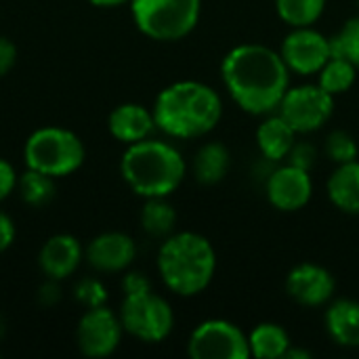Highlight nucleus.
<instances>
[{
    "label": "nucleus",
    "instance_id": "obj_9",
    "mask_svg": "<svg viewBox=\"0 0 359 359\" xmlns=\"http://www.w3.org/2000/svg\"><path fill=\"white\" fill-rule=\"evenodd\" d=\"M187 353L194 359H248V334L233 322L206 320L191 332Z\"/></svg>",
    "mask_w": 359,
    "mask_h": 359
},
{
    "label": "nucleus",
    "instance_id": "obj_28",
    "mask_svg": "<svg viewBox=\"0 0 359 359\" xmlns=\"http://www.w3.org/2000/svg\"><path fill=\"white\" fill-rule=\"evenodd\" d=\"M74 299L84 309L101 307L107 305V288L99 278H82L74 288Z\"/></svg>",
    "mask_w": 359,
    "mask_h": 359
},
{
    "label": "nucleus",
    "instance_id": "obj_15",
    "mask_svg": "<svg viewBox=\"0 0 359 359\" xmlns=\"http://www.w3.org/2000/svg\"><path fill=\"white\" fill-rule=\"evenodd\" d=\"M84 248L72 233H57L48 238L38 252V267L48 280L63 282L82 265Z\"/></svg>",
    "mask_w": 359,
    "mask_h": 359
},
{
    "label": "nucleus",
    "instance_id": "obj_3",
    "mask_svg": "<svg viewBox=\"0 0 359 359\" xmlns=\"http://www.w3.org/2000/svg\"><path fill=\"white\" fill-rule=\"evenodd\" d=\"M156 267L170 292L185 299L198 297L215 278L217 252L206 236L196 231H177L164 238Z\"/></svg>",
    "mask_w": 359,
    "mask_h": 359
},
{
    "label": "nucleus",
    "instance_id": "obj_27",
    "mask_svg": "<svg viewBox=\"0 0 359 359\" xmlns=\"http://www.w3.org/2000/svg\"><path fill=\"white\" fill-rule=\"evenodd\" d=\"M326 154L334 164H347L358 160L359 145L351 133L337 128L326 137Z\"/></svg>",
    "mask_w": 359,
    "mask_h": 359
},
{
    "label": "nucleus",
    "instance_id": "obj_33",
    "mask_svg": "<svg viewBox=\"0 0 359 359\" xmlns=\"http://www.w3.org/2000/svg\"><path fill=\"white\" fill-rule=\"evenodd\" d=\"M17 238V227L15 221L0 208V252L8 250Z\"/></svg>",
    "mask_w": 359,
    "mask_h": 359
},
{
    "label": "nucleus",
    "instance_id": "obj_25",
    "mask_svg": "<svg viewBox=\"0 0 359 359\" xmlns=\"http://www.w3.org/2000/svg\"><path fill=\"white\" fill-rule=\"evenodd\" d=\"M326 8V0H276L280 19L290 27L313 25Z\"/></svg>",
    "mask_w": 359,
    "mask_h": 359
},
{
    "label": "nucleus",
    "instance_id": "obj_2",
    "mask_svg": "<svg viewBox=\"0 0 359 359\" xmlns=\"http://www.w3.org/2000/svg\"><path fill=\"white\" fill-rule=\"evenodd\" d=\"M156 128L172 139H200L223 118L221 95L198 80H179L162 88L154 101Z\"/></svg>",
    "mask_w": 359,
    "mask_h": 359
},
{
    "label": "nucleus",
    "instance_id": "obj_14",
    "mask_svg": "<svg viewBox=\"0 0 359 359\" xmlns=\"http://www.w3.org/2000/svg\"><path fill=\"white\" fill-rule=\"evenodd\" d=\"M137 257V244L128 233L105 231L95 236L84 248L86 263L99 273L126 271Z\"/></svg>",
    "mask_w": 359,
    "mask_h": 359
},
{
    "label": "nucleus",
    "instance_id": "obj_17",
    "mask_svg": "<svg viewBox=\"0 0 359 359\" xmlns=\"http://www.w3.org/2000/svg\"><path fill=\"white\" fill-rule=\"evenodd\" d=\"M294 141V128L278 111L263 116V122L257 128V145L267 162H284Z\"/></svg>",
    "mask_w": 359,
    "mask_h": 359
},
{
    "label": "nucleus",
    "instance_id": "obj_1",
    "mask_svg": "<svg viewBox=\"0 0 359 359\" xmlns=\"http://www.w3.org/2000/svg\"><path fill=\"white\" fill-rule=\"evenodd\" d=\"M221 78L231 101L250 116L278 111L290 88V69L280 50L255 42L233 46L223 57Z\"/></svg>",
    "mask_w": 359,
    "mask_h": 359
},
{
    "label": "nucleus",
    "instance_id": "obj_10",
    "mask_svg": "<svg viewBox=\"0 0 359 359\" xmlns=\"http://www.w3.org/2000/svg\"><path fill=\"white\" fill-rule=\"evenodd\" d=\"M122 322L107 305L86 309L76 328V343L82 355L93 359L109 358L122 343Z\"/></svg>",
    "mask_w": 359,
    "mask_h": 359
},
{
    "label": "nucleus",
    "instance_id": "obj_35",
    "mask_svg": "<svg viewBox=\"0 0 359 359\" xmlns=\"http://www.w3.org/2000/svg\"><path fill=\"white\" fill-rule=\"evenodd\" d=\"M93 6L99 8H114V6H122V4H130V0H88Z\"/></svg>",
    "mask_w": 359,
    "mask_h": 359
},
{
    "label": "nucleus",
    "instance_id": "obj_12",
    "mask_svg": "<svg viewBox=\"0 0 359 359\" xmlns=\"http://www.w3.org/2000/svg\"><path fill=\"white\" fill-rule=\"evenodd\" d=\"M265 196L269 204L282 212H297L305 208L313 196V181L309 170L288 162L269 170L265 181Z\"/></svg>",
    "mask_w": 359,
    "mask_h": 359
},
{
    "label": "nucleus",
    "instance_id": "obj_20",
    "mask_svg": "<svg viewBox=\"0 0 359 359\" xmlns=\"http://www.w3.org/2000/svg\"><path fill=\"white\" fill-rule=\"evenodd\" d=\"M229 164V149L219 141H208L194 156V177L202 185H217L227 177Z\"/></svg>",
    "mask_w": 359,
    "mask_h": 359
},
{
    "label": "nucleus",
    "instance_id": "obj_5",
    "mask_svg": "<svg viewBox=\"0 0 359 359\" xmlns=\"http://www.w3.org/2000/svg\"><path fill=\"white\" fill-rule=\"evenodd\" d=\"M86 160L82 139L63 126H42L34 130L23 145V162L27 168L40 170L53 179L74 175Z\"/></svg>",
    "mask_w": 359,
    "mask_h": 359
},
{
    "label": "nucleus",
    "instance_id": "obj_31",
    "mask_svg": "<svg viewBox=\"0 0 359 359\" xmlns=\"http://www.w3.org/2000/svg\"><path fill=\"white\" fill-rule=\"evenodd\" d=\"M122 290L124 294H139V292H147L151 290V282L143 271H128L122 278Z\"/></svg>",
    "mask_w": 359,
    "mask_h": 359
},
{
    "label": "nucleus",
    "instance_id": "obj_6",
    "mask_svg": "<svg viewBox=\"0 0 359 359\" xmlns=\"http://www.w3.org/2000/svg\"><path fill=\"white\" fill-rule=\"evenodd\" d=\"M202 13V0H130L137 29L158 42H177L189 36Z\"/></svg>",
    "mask_w": 359,
    "mask_h": 359
},
{
    "label": "nucleus",
    "instance_id": "obj_13",
    "mask_svg": "<svg viewBox=\"0 0 359 359\" xmlns=\"http://www.w3.org/2000/svg\"><path fill=\"white\" fill-rule=\"evenodd\" d=\"M334 292V276L318 263H299L286 276V294L301 307H324Z\"/></svg>",
    "mask_w": 359,
    "mask_h": 359
},
{
    "label": "nucleus",
    "instance_id": "obj_36",
    "mask_svg": "<svg viewBox=\"0 0 359 359\" xmlns=\"http://www.w3.org/2000/svg\"><path fill=\"white\" fill-rule=\"evenodd\" d=\"M311 358V351H307V349H299V347H290L288 349V353H286V359H309Z\"/></svg>",
    "mask_w": 359,
    "mask_h": 359
},
{
    "label": "nucleus",
    "instance_id": "obj_8",
    "mask_svg": "<svg viewBox=\"0 0 359 359\" xmlns=\"http://www.w3.org/2000/svg\"><path fill=\"white\" fill-rule=\"evenodd\" d=\"M334 111V97L318 82L290 86L280 101L278 114L294 128L297 135L320 130Z\"/></svg>",
    "mask_w": 359,
    "mask_h": 359
},
{
    "label": "nucleus",
    "instance_id": "obj_18",
    "mask_svg": "<svg viewBox=\"0 0 359 359\" xmlns=\"http://www.w3.org/2000/svg\"><path fill=\"white\" fill-rule=\"evenodd\" d=\"M328 337L345 347L355 349L359 347V301L353 299H339L332 301L324 316Z\"/></svg>",
    "mask_w": 359,
    "mask_h": 359
},
{
    "label": "nucleus",
    "instance_id": "obj_24",
    "mask_svg": "<svg viewBox=\"0 0 359 359\" xmlns=\"http://www.w3.org/2000/svg\"><path fill=\"white\" fill-rule=\"evenodd\" d=\"M358 67L345 57H330L318 72V84L332 97L351 90L358 80Z\"/></svg>",
    "mask_w": 359,
    "mask_h": 359
},
{
    "label": "nucleus",
    "instance_id": "obj_34",
    "mask_svg": "<svg viewBox=\"0 0 359 359\" xmlns=\"http://www.w3.org/2000/svg\"><path fill=\"white\" fill-rule=\"evenodd\" d=\"M38 299L42 305L46 307H53L59 299H61V292H59V282L57 280H48L40 286V292H38Z\"/></svg>",
    "mask_w": 359,
    "mask_h": 359
},
{
    "label": "nucleus",
    "instance_id": "obj_7",
    "mask_svg": "<svg viewBox=\"0 0 359 359\" xmlns=\"http://www.w3.org/2000/svg\"><path fill=\"white\" fill-rule=\"evenodd\" d=\"M118 316L126 334L149 345L166 341L175 328V313L170 303L154 290L124 294Z\"/></svg>",
    "mask_w": 359,
    "mask_h": 359
},
{
    "label": "nucleus",
    "instance_id": "obj_19",
    "mask_svg": "<svg viewBox=\"0 0 359 359\" xmlns=\"http://www.w3.org/2000/svg\"><path fill=\"white\" fill-rule=\"evenodd\" d=\"M328 198L345 215H359V160L337 164L328 179Z\"/></svg>",
    "mask_w": 359,
    "mask_h": 359
},
{
    "label": "nucleus",
    "instance_id": "obj_16",
    "mask_svg": "<svg viewBox=\"0 0 359 359\" xmlns=\"http://www.w3.org/2000/svg\"><path fill=\"white\" fill-rule=\"evenodd\" d=\"M107 130L116 141L124 145L149 139L151 133L156 130L154 111L141 103H122L111 109L107 118Z\"/></svg>",
    "mask_w": 359,
    "mask_h": 359
},
{
    "label": "nucleus",
    "instance_id": "obj_37",
    "mask_svg": "<svg viewBox=\"0 0 359 359\" xmlns=\"http://www.w3.org/2000/svg\"><path fill=\"white\" fill-rule=\"evenodd\" d=\"M358 6H359V0H358Z\"/></svg>",
    "mask_w": 359,
    "mask_h": 359
},
{
    "label": "nucleus",
    "instance_id": "obj_4",
    "mask_svg": "<svg viewBox=\"0 0 359 359\" xmlns=\"http://www.w3.org/2000/svg\"><path fill=\"white\" fill-rule=\"evenodd\" d=\"M120 172L137 196L145 200L168 198L181 187L187 175V162L175 145L149 137L126 145L120 160Z\"/></svg>",
    "mask_w": 359,
    "mask_h": 359
},
{
    "label": "nucleus",
    "instance_id": "obj_29",
    "mask_svg": "<svg viewBox=\"0 0 359 359\" xmlns=\"http://www.w3.org/2000/svg\"><path fill=\"white\" fill-rule=\"evenodd\" d=\"M286 160L292 166H299L303 170H311L316 166V162H318V151L307 141H294V145H292V149H290Z\"/></svg>",
    "mask_w": 359,
    "mask_h": 359
},
{
    "label": "nucleus",
    "instance_id": "obj_21",
    "mask_svg": "<svg viewBox=\"0 0 359 359\" xmlns=\"http://www.w3.org/2000/svg\"><path fill=\"white\" fill-rule=\"evenodd\" d=\"M248 347H250V358L280 359L286 358L288 349L292 347V341L286 328H282L280 324L263 322L250 330Z\"/></svg>",
    "mask_w": 359,
    "mask_h": 359
},
{
    "label": "nucleus",
    "instance_id": "obj_22",
    "mask_svg": "<svg viewBox=\"0 0 359 359\" xmlns=\"http://www.w3.org/2000/svg\"><path fill=\"white\" fill-rule=\"evenodd\" d=\"M141 227L151 238H168L175 233L177 210L166 198H147L141 208Z\"/></svg>",
    "mask_w": 359,
    "mask_h": 359
},
{
    "label": "nucleus",
    "instance_id": "obj_26",
    "mask_svg": "<svg viewBox=\"0 0 359 359\" xmlns=\"http://www.w3.org/2000/svg\"><path fill=\"white\" fill-rule=\"evenodd\" d=\"M332 57H345L359 69V15L351 17L337 36L330 38Z\"/></svg>",
    "mask_w": 359,
    "mask_h": 359
},
{
    "label": "nucleus",
    "instance_id": "obj_32",
    "mask_svg": "<svg viewBox=\"0 0 359 359\" xmlns=\"http://www.w3.org/2000/svg\"><path fill=\"white\" fill-rule=\"evenodd\" d=\"M17 63V46L6 36H0V78L6 76Z\"/></svg>",
    "mask_w": 359,
    "mask_h": 359
},
{
    "label": "nucleus",
    "instance_id": "obj_23",
    "mask_svg": "<svg viewBox=\"0 0 359 359\" xmlns=\"http://www.w3.org/2000/svg\"><path fill=\"white\" fill-rule=\"evenodd\" d=\"M55 181L57 179L25 166V170L17 179L19 198L32 208H42L55 198Z\"/></svg>",
    "mask_w": 359,
    "mask_h": 359
},
{
    "label": "nucleus",
    "instance_id": "obj_30",
    "mask_svg": "<svg viewBox=\"0 0 359 359\" xmlns=\"http://www.w3.org/2000/svg\"><path fill=\"white\" fill-rule=\"evenodd\" d=\"M17 170L15 166L6 160V158H0V202L6 200L13 191H17Z\"/></svg>",
    "mask_w": 359,
    "mask_h": 359
},
{
    "label": "nucleus",
    "instance_id": "obj_11",
    "mask_svg": "<svg viewBox=\"0 0 359 359\" xmlns=\"http://www.w3.org/2000/svg\"><path fill=\"white\" fill-rule=\"evenodd\" d=\"M280 55L284 63L288 65L290 74H299V76L316 74L318 76V72L332 57L330 38L313 29V25L292 27L290 34H286V38L282 40Z\"/></svg>",
    "mask_w": 359,
    "mask_h": 359
}]
</instances>
